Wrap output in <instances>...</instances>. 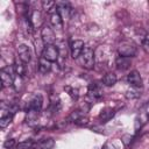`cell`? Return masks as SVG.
<instances>
[{"label": "cell", "instance_id": "cell-1", "mask_svg": "<svg viewBox=\"0 0 149 149\" xmlns=\"http://www.w3.org/2000/svg\"><path fill=\"white\" fill-rule=\"evenodd\" d=\"M79 62H80L81 66H84L87 70H90L94 66V51L91 47L85 45L83 52L79 56Z\"/></svg>", "mask_w": 149, "mask_h": 149}, {"label": "cell", "instance_id": "cell-2", "mask_svg": "<svg viewBox=\"0 0 149 149\" xmlns=\"http://www.w3.org/2000/svg\"><path fill=\"white\" fill-rule=\"evenodd\" d=\"M118 52L123 57H134L137 52V47L130 41H122L118 47Z\"/></svg>", "mask_w": 149, "mask_h": 149}, {"label": "cell", "instance_id": "cell-3", "mask_svg": "<svg viewBox=\"0 0 149 149\" xmlns=\"http://www.w3.org/2000/svg\"><path fill=\"white\" fill-rule=\"evenodd\" d=\"M41 57L45 58L47 61L49 62H57L58 57H59V52H58V49L55 44H48V45H44V48L42 49L41 51Z\"/></svg>", "mask_w": 149, "mask_h": 149}, {"label": "cell", "instance_id": "cell-4", "mask_svg": "<svg viewBox=\"0 0 149 149\" xmlns=\"http://www.w3.org/2000/svg\"><path fill=\"white\" fill-rule=\"evenodd\" d=\"M42 106H43V97L40 94V93H36L34 94L30 100L27 102V106H26V112L27 111H34V112H40L42 109Z\"/></svg>", "mask_w": 149, "mask_h": 149}, {"label": "cell", "instance_id": "cell-5", "mask_svg": "<svg viewBox=\"0 0 149 149\" xmlns=\"http://www.w3.org/2000/svg\"><path fill=\"white\" fill-rule=\"evenodd\" d=\"M41 37H42V41L45 45L48 44H54L55 43V33L52 30V28L50 26H43L42 29H41Z\"/></svg>", "mask_w": 149, "mask_h": 149}, {"label": "cell", "instance_id": "cell-6", "mask_svg": "<svg viewBox=\"0 0 149 149\" xmlns=\"http://www.w3.org/2000/svg\"><path fill=\"white\" fill-rule=\"evenodd\" d=\"M127 81L134 88H140V87L143 86L142 77H141V74H140V72L137 70H133V71L129 72V74L127 76Z\"/></svg>", "mask_w": 149, "mask_h": 149}, {"label": "cell", "instance_id": "cell-7", "mask_svg": "<svg viewBox=\"0 0 149 149\" xmlns=\"http://www.w3.org/2000/svg\"><path fill=\"white\" fill-rule=\"evenodd\" d=\"M84 48H85L84 41H81V40H74L71 43V45H70V51H71L72 58L73 59H78L79 56H80V54L83 52Z\"/></svg>", "mask_w": 149, "mask_h": 149}, {"label": "cell", "instance_id": "cell-8", "mask_svg": "<svg viewBox=\"0 0 149 149\" xmlns=\"http://www.w3.org/2000/svg\"><path fill=\"white\" fill-rule=\"evenodd\" d=\"M87 94L92 100H98L102 97L104 92H102L101 86L98 83H91L87 88Z\"/></svg>", "mask_w": 149, "mask_h": 149}, {"label": "cell", "instance_id": "cell-9", "mask_svg": "<svg viewBox=\"0 0 149 149\" xmlns=\"http://www.w3.org/2000/svg\"><path fill=\"white\" fill-rule=\"evenodd\" d=\"M17 55H19V59L22 61L24 64L30 62L31 55H30V50H29L28 45H26V44L17 45Z\"/></svg>", "mask_w": 149, "mask_h": 149}, {"label": "cell", "instance_id": "cell-10", "mask_svg": "<svg viewBox=\"0 0 149 149\" xmlns=\"http://www.w3.org/2000/svg\"><path fill=\"white\" fill-rule=\"evenodd\" d=\"M50 24L55 29H58V30H62L63 28V19L61 14L57 12V8L50 13Z\"/></svg>", "mask_w": 149, "mask_h": 149}, {"label": "cell", "instance_id": "cell-11", "mask_svg": "<svg viewBox=\"0 0 149 149\" xmlns=\"http://www.w3.org/2000/svg\"><path fill=\"white\" fill-rule=\"evenodd\" d=\"M114 115H115V109H114V108H112V107H105V108H102L101 112L99 113L98 119H99V121H100L101 123H106V122H108Z\"/></svg>", "mask_w": 149, "mask_h": 149}, {"label": "cell", "instance_id": "cell-12", "mask_svg": "<svg viewBox=\"0 0 149 149\" xmlns=\"http://www.w3.org/2000/svg\"><path fill=\"white\" fill-rule=\"evenodd\" d=\"M14 76L15 74H10L7 71H5L3 69L1 70L0 77H1V86H2V88L13 86V84H14Z\"/></svg>", "mask_w": 149, "mask_h": 149}, {"label": "cell", "instance_id": "cell-13", "mask_svg": "<svg viewBox=\"0 0 149 149\" xmlns=\"http://www.w3.org/2000/svg\"><path fill=\"white\" fill-rule=\"evenodd\" d=\"M115 65L119 70L123 71V70H127L130 65H132V61L129 57H123V56H119L116 59H115Z\"/></svg>", "mask_w": 149, "mask_h": 149}, {"label": "cell", "instance_id": "cell-14", "mask_svg": "<svg viewBox=\"0 0 149 149\" xmlns=\"http://www.w3.org/2000/svg\"><path fill=\"white\" fill-rule=\"evenodd\" d=\"M38 71L42 73V74H47L51 71V62L47 61L45 58L43 57H40L38 59Z\"/></svg>", "mask_w": 149, "mask_h": 149}, {"label": "cell", "instance_id": "cell-15", "mask_svg": "<svg viewBox=\"0 0 149 149\" xmlns=\"http://www.w3.org/2000/svg\"><path fill=\"white\" fill-rule=\"evenodd\" d=\"M13 68H14V72H15L16 76H19V77H21V78L24 77L27 69H26V64H24L22 61L16 59V61L14 62V64H13Z\"/></svg>", "mask_w": 149, "mask_h": 149}, {"label": "cell", "instance_id": "cell-16", "mask_svg": "<svg viewBox=\"0 0 149 149\" xmlns=\"http://www.w3.org/2000/svg\"><path fill=\"white\" fill-rule=\"evenodd\" d=\"M116 74L115 73H113V72H108V73H106L104 77H102V83H104V85H106V86H113L115 83H116Z\"/></svg>", "mask_w": 149, "mask_h": 149}, {"label": "cell", "instance_id": "cell-17", "mask_svg": "<svg viewBox=\"0 0 149 149\" xmlns=\"http://www.w3.org/2000/svg\"><path fill=\"white\" fill-rule=\"evenodd\" d=\"M30 21H31L33 27H36V26L40 27L41 23H42V15H41V13L38 10H34L31 16H30Z\"/></svg>", "mask_w": 149, "mask_h": 149}, {"label": "cell", "instance_id": "cell-18", "mask_svg": "<svg viewBox=\"0 0 149 149\" xmlns=\"http://www.w3.org/2000/svg\"><path fill=\"white\" fill-rule=\"evenodd\" d=\"M57 49L59 52V57H62L63 59H66V55H68V49H66V42L65 41H59L57 43Z\"/></svg>", "mask_w": 149, "mask_h": 149}, {"label": "cell", "instance_id": "cell-19", "mask_svg": "<svg viewBox=\"0 0 149 149\" xmlns=\"http://www.w3.org/2000/svg\"><path fill=\"white\" fill-rule=\"evenodd\" d=\"M42 7L45 12L51 13V9H56V2L50 1V0H44L42 1Z\"/></svg>", "mask_w": 149, "mask_h": 149}, {"label": "cell", "instance_id": "cell-20", "mask_svg": "<svg viewBox=\"0 0 149 149\" xmlns=\"http://www.w3.org/2000/svg\"><path fill=\"white\" fill-rule=\"evenodd\" d=\"M13 120V115L10 114H7V115H3L1 119H0V128H6L7 126H9V123L12 122Z\"/></svg>", "mask_w": 149, "mask_h": 149}, {"label": "cell", "instance_id": "cell-21", "mask_svg": "<svg viewBox=\"0 0 149 149\" xmlns=\"http://www.w3.org/2000/svg\"><path fill=\"white\" fill-rule=\"evenodd\" d=\"M33 141L31 140H27V141H23V142H20L16 144L15 149H30L31 146H33Z\"/></svg>", "mask_w": 149, "mask_h": 149}, {"label": "cell", "instance_id": "cell-22", "mask_svg": "<svg viewBox=\"0 0 149 149\" xmlns=\"http://www.w3.org/2000/svg\"><path fill=\"white\" fill-rule=\"evenodd\" d=\"M125 95H126L127 99H136V98H139L141 94L139 93L137 88H134V90H128V91L125 93Z\"/></svg>", "mask_w": 149, "mask_h": 149}, {"label": "cell", "instance_id": "cell-23", "mask_svg": "<svg viewBox=\"0 0 149 149\" xmlns=\"http://www.w3.org/2000/svg\"><path fill=\"white\" fill-rule=\"evenodd\" d=\"M121 141H122V143H123L126 147H129V146L133 143V141H134V136L130 135V134H125V135L121 137Z\"/></svg>", "mask_w": 149, "mask_h": 149}, {"label": "cell", "instance_id": "cell-24", "mask_svg": "<svg viewBox=\"0 0 149 149\" xmlns=\"http://www.w3.org/2000/svg\"><path fill=\"white\" fill-rule=\"evenodd\" d=\"M3 147H5L6 149H13V148H15V147H16L15 140H14V139H8V140H6V141L3 142Z\"/></svg>", "mask_w": 149, "mask_h": 149}, {"label": "cell", "instance_id": "cell-25", "mask_svg": "<svg viewBox=\"0 0 149 149\" xmlns=\"http://www.w3.org/2000/svg\"><path fill=\"white\" fill-rule=\"evenodd\" d=\"M142 49L147 54H149V35H147L146 37H143V40H142Z\"/></svg>", "mask_w": 149, "mask_h": 149}, {"label": "cell", "instance_id": "cell-26", "mask_svg": "<svg viewBox=\"0 0 149 149\" xmlns=\"http://www.w3.org/2000/svg\"><path fill=\"white\" fill-rule=\"evenodd\" d=\"M87 123H88V118L86 115H83L81 118H79L74 122V125H77V126H84V125H87Z\"/></svg>", "mask_w": 149, "mask_h": 149}, {"label": "cell", "instance_id": "cell-27", "mask_svg": "<svg viewBox=\"0 0 149 149\" xmlns=\"http://www.w3.org/2000/svg\"><path fill=\"white\" fill-rule=\"evenodd\" d=\"M65 90L69 92V94L71 95V98H72V99H77V98H78V91H77V90L71 88L70 86H66V87H65Z\"/></svg>", "mask_w": 149, "mask_h": 149}, {"label": "cell", "instance_id": "cell-28", "mask_svg": "<svg viewBox=\"0 0 149 149\" xmlns=\"http://www.w3.org/2000/svg\"><path fill=\"white\" fill-rule=\"evenodd\" d=\"M141 113L144 114L149 119V101H147L142 107H141Z\"/></svg>", "mask_w": 149, "mask_h": 149}, {"label": "cell", "instance_id": "cell-29", "mask_svg": "<svg viewBox=\"0 0 149 149\" xmlns=\"http://www.w3.org/2000/svg\"><path fill=\"white\" fill-rule=\"evenodd\" d=\"M101 149H115V147L112 144V143H109V142H106L104 146H102V148Z\"/></svg>", "mask_w": 149, "mask_h": 149}]
</instances>
